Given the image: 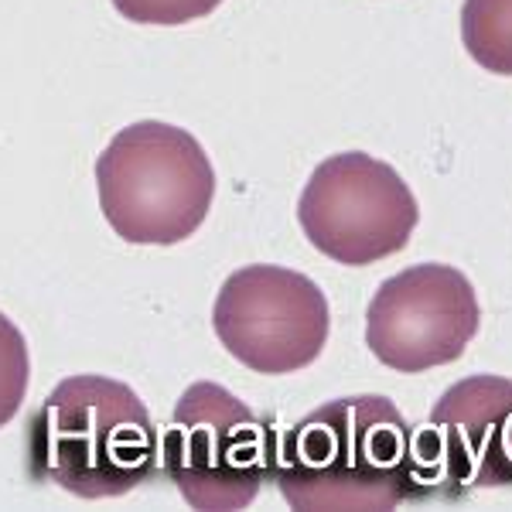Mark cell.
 I'll return each instance as SVG.
<instances>
[{"label": "cell", "instance_id": "277c9868", "mask_svg": "<svg viewBox=\"0 0 512 512\" xmlns=\"http://www.w3.org/2000/svg\"><path fill=\"white\" fill-rule=\"evenodd\" d=\"M270 420L219 383H192L164 431V472L198 512H236L274 475Z\"/></svg>", "mask_w": 512, "mask_h": 512}, {"label": "cell", "instance_id": "30bf717a", "mask_svg": "<svg viewBox=\"0 0 512 512\" xmlns=\"http://www.w3.org/2000/svg\"><path fill=\"white\" fill-rule=\"evenodd\" d=\"M31 383V355L21 328L0 315V427L18 417Z\"/></svg>", "mask_w": 512, "mask_h": 512}, {"label": "cell", "instance_id": "3957f363", "mask_svg": "<svg viewBox=\"0 0 512 512\" xmlns=\"http://www.w3.org/2000/svg\"><path fill=\"white\" fill-rule=\"evenodd\" d=\"M96 188L99 209L123 243L175 246L209 216L216 171L188 130L140 120L99 154Z\"/></svg>", "mask_w": 512, "mask_h": 512}, {"label": "cell", "instance_id": "9c48e42d", "mask_svg": "<svg viewBox=\"0 0 512 512\" xmlns=\"http://www.w3.org/2000/svg\"><path fill=\"white\" fill-rule=\"evenodd\" d=\"M461 41L482 69L512 76V0H465Z\"/></svg>", "mask_w": 512, "mask_h": 512}, {"label": "cell", "instance_id": "6da1fadb", "mask_svg": "<svg viewBox=\"0 0 512 512\" xmlns=\"http://www.w3.org/2000/svg\"><path fill=\"white\" fill-rule=\"evenodd\" d=\"M417 434L386 396H338L280 437L274 482L297 512L396 509L417 492Z\"/></svg>", "mask_w": 512, "mask_h": 512}, {"label": "cell", "instance_id": "ba28073f", "mask_svg": "<svg viewBox=\"0 0 512 512\" xmlns=\"http://www.w3.org/2000/svg\"><path fill=\"white\" fill-rule=\"evenodd\" d=\"M431 454L454 492L512 485V383L499 376H472L454 383L431 410Z\"/></svg>", "mask_w": 512, "mask_h": 512}, {"label": "cell", "instance_id": "52a82bcc", "mask_svg": "<svg viewBox=\"0 0 512 512\" xmlns=\"http://www.w3.org/2000/svg\"><path fill=\"white\" fill-rule=\"evenodd\" d=\"M478 321L472 280L444 263H420L379 284L366 311V345L393 373H427L465 355Z\"/></svg>", "mask_w": 512, "mask_h": 512}, {"label": "cell", "instance_id": "5b68a950", "mask_svg": "<svg viewBox=\"0 0 512 512\" xmlns=\"http://www.w3.org/2000/svg\"><path fill=\"white\" fill-rule=\"evenodd\" d=\"M417 219L420 209L407 181L362 151L321 161L297 202L308 243L345 267H369L400 253Z\"/></svg>", "mask_w": 512, "mask_h": 512}, {"label": "cell", "instance_id": "8992f818", "mask_svg": "<svg viewBox=\"0 0 512 512\" xmlns=\"http://www.w3.org/2000/svg\"><path fill=\"white\" fill-rule=\"evenodd\" d=\"M222 349L263 376L311 366L328 345V297L297 270L253 263L222 284L212 308Z\"/></svg>", "mask_w": 512, "mask_h": 512}, {"label": "cell", "instance_id": "7a4b0ae2", "mask_svg": "<svg viewBox=\"0 0 512 512\" xmlns=\"http://www.w3.org/2000/svg\"><path fill=\"white\" fill-rule=\"evenodd\" d=\"M28 472L79 499H120L158 468L161 441L144 400L120 379L72 376L28 424Z\"/></svg>", "mask_w": 512, "mask_h": 512}, {"label": "cell", "instance_id": "8fae6325", "mask_svg": "<svg viewBox=\"0 0 512 512\" xmlns=\"http://www.w3.org/2000/svg\"><path fill=\"white\" fill-rule=\"evenodd\" d=\"M222 0H113V7L134 24H188L198 18H209Z\"/></svg>", "mask_w": 512, "mask_h": 512}]
</instances>
